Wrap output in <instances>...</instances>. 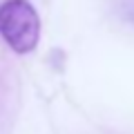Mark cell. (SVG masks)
<instances>
[{"instance_id":"cell-1","label":"cell","mask_w":134,"mask_h":134,"mask_svg":"<svg viewBox=\"0 0 134 134\" xmlns=\"http://www.w3.org/2000/svg\"><path fill=\"white\" fill-rule=\"evenodd\" d=\"M0 36L18 54H27L38 45L40 18L27 0H7L0 5Z\"/></svg>"}]
</instances>
